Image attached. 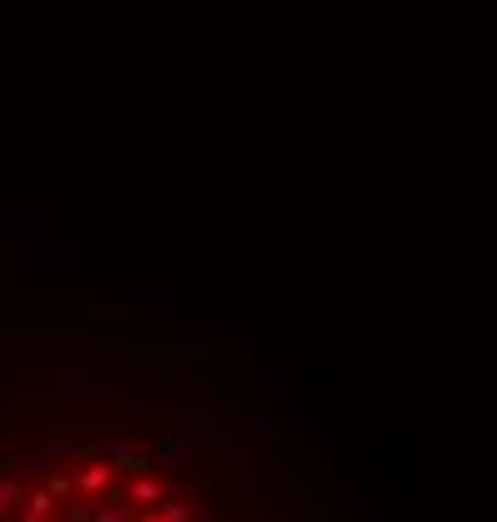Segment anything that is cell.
Here are the masks:
<instances>
[{
  "mask_svg": "<svg viewBox=\"0 0 497 522\" xmlns=\"http://www.w3.org/2000/svg\"><path fill=\"white\" fill-rule=\"evenodd\" d=\"M151 462L161 472H192L196 467V437H186V432H161V437H156Z\"/></svg>",
  "mask_w": 497,
  "mask_h": 522,
  "instance_id": "1",
  "label": "cell"
},
{
  "mask_svg": "<svg viewBox=\"0 0 497 522\" xmlns=\"http://www.w3.org/2000/svg\"><path fill=\"white\" fill-rule=\"evenodd\" d=\"M21 458L46 467V472H56V467H65V462H76V442H71V437H30V442L21 447Z\"/></svg>",
  "mask_w": 497,
  "mask_h": 522,
  "instance_id": "2",
  "label": "cell"
},
{
  "mask_svg": "<svg viewBox=\"0 0 497 522\" xmlns=\"http://www.w3.org/2000/svg\"><path fill=\"white\" fill-rule=\"evenodd\" d=\"M71 483H76L81 497H106L116 487V467L101 458V452H96V458H81V467H76V477H71Z\"/></svg>",
  "mask_w": 497,
  "mask_h": 522,
  "instance_id": "3",
  "label": "cell"
},
{
  "mask_svg": "<svg viewBox=\"0 0 497 522\" xmlns=\"http://www.w3.org/2000/svg\"><path fill=\"white\" fill-rule=\"evenodd\" d=\"M161 497H166V483L156 477V467L151 472H136V477L126 483V502H131V508H156Z\"/></svg>",
  "mask_w": 497,
  "mask_h": 522,
  "instance_id": "4",
  "label": "cell"
},
{
  "mask_svg": "<svg viewBox=\"0 0 497 522\" xmlns=\"http://www.w3.org/2000/svg\"><path fill=\"white\" fill-rule=\"evenodd\" d=\"M287 502H292V492H287V483H281V477H277V483H261V487H256V512H261V518H287V512H292Z\"/></svg>",
  "mask_w": 497,
  "mask_h": 522,
  "instance_id": "5",
  "label": "cell"
},
{
  "mask_svg": "<svg viewBox=\"0 0 497 522\" xmlns=\"http://www.w3.org/2000/svg\"><path fill=\"white\" fill-rule=\"evenodd\" d=\"M96 452H101V458L111 462V467H121V462H126L131 452H136V437H131L126 427H116V432H106L101 442H96Z\"/></svg>",
  "mask_w": 497,
  "mask_h": 522,
  "instance_id": "6",
  "label": "cell"
},
{
  "mask_svg": "<svg viewBox=\"0 0 497 522\" xmlns=\"http://www.w3.org/2000/svg\"><path fill=\"white\" fill-rule=\"evenodd\" d=\"M246 432H252V442H256V447H267V442H287V427H281V422L271 417L267 407H252V427H246Z\"/></svg>",
  "mask_w": 497,
  "mask_h": 522,
  "instance_id": "7",
  "label": "cell"
},
{
  "mask_svg": "<svg viewBox=\"0 0 497 522\" xmlns=\"http://www.w3.org/2000/svg\"><path fill=\"white\" fill-rule=\"evenodd\" d=\"M96 522H136V508L126 502V492H106V497H96Z\"/></svg>",
  "mask_w": 497,
  "mask_h": 522,
  "instance_id": "8",
  "label": "cell"
},
{
  "mask_svg": "<svg viewBox=\"0 0 497 522\" xmlns=\"http://www.w3.org/2000/svg\"><path fill=\"white\" fill-rule=\"evenodd\" d=\"M90 397L96 402H126V397H136V382L131 377H90Z\"/></svg>",
  "mask_w": 497,
  "mask_h": 522,
  "instance_id": "9",
  "label": "cell"
},
{
  "mask_svg": "<svg viewBox=\"0 0 497 522\" xmlns=\"http://www.w3.org/2000/svg\"><path fill=\"white\" fill-rule=\"evenodd\" d=\"M171 422H176V432H186V437H192V432H211V437H217L221 432L217 417H211L206 407H176V417H171Z\"/></svg>",
  "mask_w": 497,
  "mask_h": 522,
  "instance_id": "10",
  "label": "cell"
},
{
  "mask_svg": "<svg viewBox=\"0 0 497 522\" xmlns=\"http://www.w3.org/2000/svg\"><path fill=\"white\" fill-rule=\"evenodd\" d=\"M26 512H36L40 522H51L56 512H61V497L51 492V487H36V492H26V502H21Z\"/></svg>",
  "mask_w": 497,
  "mask_h": 522,
  "instance_id": "11",
  "label": "cell"
},
{
  "mask_svg": "<svg viewBox=\"0 0 497 522\" xmlns=\"http://www.w3.org/2000/svg\"><path fill=\"white\" fill-rule=\"evenodd\" d=\"M61 522H96V497L71 492V497L61 502Z\"/></svg>",
  "mask_w": 497,
  "mask_h": 522,
  "instance_id": "12",
  "label": "cell"
},
{
  "mask_svg": "<svg viewBox=\"0 0 497 522\" xmlns=\"http://www.w3.org/2000/svg\"><path fill=\"white\" fill-rule=\"evenodd\" d=\"M21 502H26V487L15 483L11 472H0V518H5V512H15Z\"/></svg>",
  "mask_w": 497,
  "mask_h": 522,
  "instance_id": "13",
  "label": "cell"
},
{
  "mask_svg": "<svg viewBox=\"0 0 497 522\" xmlns=\"http://www.w3.org/2000/svg\"><path fill=\"white\" fill-rule=\"evenodd\" d=\"M242 477H246V483H252V487H261V483H277V472H271L267 462L256 458V452H246V458H242Z\"/></svg>",
  "mask_w": 497,
  "mask_h": 522,
  "instance_id": "14",
  "label": "cell"
},
{
  "mask_svg": "<svg viewBox=\"0 0 497 522\" xmlns=\"http://www.w3.org/2000/svg\"><path fill=\"white\" fill-rule=\"evenodd\" d=\"M156 512H161V522H192L196 518L186 502H171V497H161V508H156Z\"/></svg>",
  "mask_w": 497,
  "mask_h": 522,
  "instance_id": "15",
  "label": "cell"
},
{
  "mask_svg": "<svg viewBox=\"0 0 497 522\" xmlns=\"http://www.w3.org/2000/svg\"><path fill=\"white\" fill-rule=\"evenodd\" d=\"M46 487H51V492L61 497V502H65V497H71V492H76V483H71V477H61V467L51 472V483H46Z\"/></svg>",
  "mask_w": 497,
  "mask_h": 522,
  "instance_id": "16",
  "label": "cell"
},
{
  "mask_svg": "<svg viewBox=\"0 0 497 522\" xmlns=\"http://www.w3.org/2000/svg\"><path fill=\"white\" fill-rule=\"evenodd\" d=\"M201 522H231V508H227V502H206Z\"/></svg>",
  "mask_w": 497,
  "mask_h": 522,
  "instance_id": "17",
  "label": "cell"
},
{
  "mask_svg": "<svg viewBox=\"0 0 497 522\" xmlns=\"http://www.w3.org/2000/svg\"><path fill=\"white\" fill-rule=\"evenodd\" d=\"M176 357H186V362H201V357H211V347H196V342H181V347H176Z\"/></svg>",
  "mask_w": 497,
  "mask_h": 522,
  "instance_id": "18",
  "label": "cell"
},
{
  "mask_svg": "<svg viewBox=\"0 0 497 522\" xmlns=\"http://www.w3.org/2000/svg\"><path fill=\"white\" fill-rule=\"evenodd\" d=\"M136 522H161V512H146V518H136Z\"/></svg>",
  "mask_w": 497,
  "mask_h": 522,
  "instance_id": "19",
  "label": "cell"
}]
</instances>
